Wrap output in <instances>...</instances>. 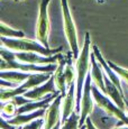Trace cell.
<instances>
[{
    "label": "cell",
    "instance_id": "obj_9",
    "mask_svg": "<svg viewBox=\"0 0 128 129\" xmlns=\"http://www.w3.org/2000/svg\"><path fill=\"white\" fill-rule=\"evenodd\" d=\"M55 82H54V78L53 75L50 78V80L46 81L45 83L41 84V85L36 86V88L28 90L27 92L24 94L27 99H30L33 101H39L46 99L53 93H56L58 90L55 89Z\"/></svg>",
    "mask_w": 128,
    "mask_h": 129
},
{
    "label": "cell",
    "instance_id": "obj_21",
    "mask_svg": "<svg viewBox=\"0 0 128 129\" xmlns=\"http://www.w3.org/2000/svg\"><path fill=\"white\" fill-rule=\"evenodd\" d=\"M1 36L9 37V38H23V37H25V34L21 30L14 29L5 23H1Z\"/></svg>",
    "mask_w": 128,
    "mask_h": 129
},
{
    "label": "cell",
    "instance_id": "obj_18",
    "mask_svg": "<svg viewBox=\"0 0 128 129\" xmlns=\"http://www.w3.org/2000/svg\"><path fill=\"white\" fill-rule=\"evenodd\" d=\"M18 107L13 100H7V102L2 101L1 106V118L5 119H11V117H15L17 115Z\"/></svg>",
    "mask_w": 128,
    "mask_h": 129
},
{
    "label": "cell",
    "instance_id": "obj_15",
    "mask_svg": "<svg viewBox=\"0 0 128 129\" xmlns=\"http://www.w3.org/2000/svg\"><path fill=\"white\" fill-rule=\"evenodd\" d=\"M46 109L47 108H43V109H38V110H35L30 113H20V115H16L15 117H13L11 119H8V122L11 123L14 126H25L27 123L31 122L33 120L37 118H43V116H45L46 113Z\"/></svg>",
    "mask_w": 128,
    "mask_h": 129
},
{
    "label": "cell",
    "instance_id": "obj_28",
    "mask_svg": "<svg viewBox=\"0 0 128 129\" xmlns=\"http://www.w3.org/2000/svg\"><path fill=\"white\" fill-rule=\"evenodd\" d=\"M80 129H87V126H82V127H81Z\"/></svg>",
    "mask_w": 128,
    "mask_h": 129
},
{
    "label": "cell",
    "instance_id": "obj_5",
    "mask_svg": "<svg viewBox=\"0 0 128 129\" xmlns=\"http://www.w3.org/2000/svg\"><path fill=\"white\" fill-rule=\"evenodd\" d=\"M92 95L97 106L100 109H102L107 113V116H111V117L118 119V120L124 121L126 125H128V117L126 112L122 111L118 106L114 105L115 102H111V100L103 92H101L95 85H92Z\"/></svg>",
    "mask_w": 128,
    "mask_h": 129
},
{
    "label": "cell",
    "instance_id": "obj_29",
    "mask_svg": "<svg viewBox=\"0 0 128 129\" xmlns=\"http://www.w3.org/2000/svg\"><path fill=\"white\" fill-rule=\"evenodd\" d=\"M18 129H23V126H19V127H18Z\"/></svg>",
    "mask_w": 128,
    "mask_h": 129
},
{
    "label": "cell",
    "instance_id": "obj_30",
    "mask_svg": "<svg viewBox=\"0 0 128 129\" xmlns=\"http://www.w3.org/2000/svg\"><path fill=\"white\" fill-rule=\"evenodd\" d=\"M126 115H127V117H128V110H127V113H126Z\"/></svg>",
    "mask_w": 128,
    "mask_h": 129
},
{
    "label": "cell",
    "instance_id": "obj_8",
    "mask_svg": "<svg viewBox=\"0 0 128 129\" xmlns=\"http://www.w3.org/2000/svg\"><path fill=\"white\" fill-rule=\"evenodd\" d=\"M42 54H38L36 52H15V56H16L17 61L23 62V63L28 64H56L63 58V56L60 53L55 54L52 56H41Z\"/></svg>",
    "mask_w": 128,
    "mask_h": 129
},
{
    "label": "cell",
    "instance_id": "obj_13",
    "mask_svg": "<svg viewBox=\"0 0 128 129\" xmlns=\"http://www.w3.org/2000/svg\"><path fill=\"white\" fill-rule=\"evenodd\" d=\"M92 53L94 54L95 58L98 59V62L100 63V65H101V68L103 69V71L106 72V74L108 75V78L110 79V80L112 81V82L115 83V85L117 86L118 89H119V91L122 93V88H121V84H120V80L119 78H118V74L116 73V72L112 70V68L109 65V63H108V61H106L105 58H103L101 52L99 51V48H98V46H93L92 47Z\"/></svg>",
    "mask_w": 128,
    "mask_h": 129
},
{
    "label": "cell",
    "instance_id": "obj_10",
    "mask_svg": "<svg viewBox=\"0 0 128 129\" xmlns=\"http://www.w3.org/2000/svg\"><path fill=\"white\" fill-rule=\"evenodd\" d=\"M64 98V95L60 94L57 95L50 106L46 109L45 113V125H44V129H52L55 125H57L60 121H62L61 118V101Z\"/></svg>",
    "mask_w": 128,
    "mask_h": 129
},
{
    "label": "cell",
    "instance_id": "obj_11",
    "mask_svg": "<svg viewBox=\"0 0 128 129\" xmlns=\"http://www.w3.org/2000/svg\"><path fill=\"white\" fill-rule=\"evenodd\" d=\"M105 84H106V91H107V95L111 99L115 102L116 106H118L122 111L126 112V110H128V105L125 102L124 99V93H121L119 91V89L115 85V83L112 82L110 79H108L105 75Z\"/></svg>",
    "mask_w": 128,
    "mask_h": 129
},
{
    "label": "cell",
    "instance_id": "obj_17",
    "mask_svg": "<svg viewBox=\"0 0 128 129\" xmlns=\"http://www.w3.org/2000/svg\"><path fill=\"white\" fill-rule=\"evenodd\" d=\"M31 73L28 72H21V71H16V70H7V71H1V79L7 80L9 82H13L15 84H21L24 83L27 79L29 78Z\"/></svg>",
    "mask_w": 128,
    "mask_h": 129
},
{
    "label": "cell",
    "instance_id": "obj_23",
    "mask_svg": "<svg viewBox=\"0 0 128 129\" xmlns=\"http://www.w3.org/2000/svg\"><path fill=\"white\" fill-rule=\"evenodd\" d=\"M44 125H45V119L37 118L35 120H33L31 122L23 126V129H42Z\"/></svg>",
    "mask_w": 128,
    "mask_h": 129
},
{
    "label": "cell",
    "instance_id": "obj_20",
    "mask_svg": "<svg viewBox=\"0 0 128 129\" xmlns=\"http://www.w3.org/2000/svg\"><path fill=\"white\" fill-rule=\"evenodd\" d=\"M80 128V113L77 111H73L65 121L62 122L61 129H79Z\"/></svg>",
    "mask_w": 128,
    "mask_h": 129
},
{
    "label": "cell",
    "instance_id": "obj_25",
    "mask_svg": "<svg viewBox=\"0 0 128 129\" xmlns=\"http://www.w3.org/2000/svg\"><path fill=\"white\" fill-rule=\"evenodd\" d=\"M85 126H87V129H97L90 118H87V120H85Z\"/></svg>",
    "mask_w": 128,
    "mask_h": 129
},
{
    "label": "cell",
    "instance_id": "obj_6",
    "mask_svg": "<svg viewBox=\"0 0 128 129\" xmlns=\"http://www.w3.org/2000/svg\"><path fill=\"white\" fill-rule=\"evenodd\" d=\"M52 0H41L39 2L38 19L36 24V38L41 44L48 47V35H50V18H48V5Z\"/></svg>",
    "mask_w": 128,
    "mask_h": 129
},
{
    "label": "cell",
    "instance_id": "obj_12",
    "mask_svg": "<svg viewBox=\"0 0 128 129\" xmlns=\"http://www.w3.org/2000/svg\"><path fill=\"white\" fill-rule=\"evenodd\" d=\"M77 90V86L73 84L68 89V93L63 98L62 105V122L72 115L74 109L77 108V94H74V91Z\"/></svg>",
    "mask_w": 128,
    "mask_h": 129
},
{
    "label": "cell",
    "instance_id": "obj_14",
    "mask_svg": "<svg viewBox=\"0 0 128 129\" xmlns=\"http://www.w3.org/2000/svg\"><path fill=\"white\" fill-rule=\"evenodd\" d=\"M91 65H92V70H91V78H92V82L94 85L99 89L101 92H103L107 95V91H106V84H105V75L102 73L101 65L100 63L98 64V59L95 58L94 54L91 53Z\"/></svg>",
    "mask_w": 128,
    "mask_h": 129
},
{
    "label": "cell",
    "instance_id": "obj_4",
    "mask_svg": "<svg viewBox=\"0 0 128 129\" xmlns=\"http://www.w3.org/2000/svg\"><path fill=\"white\" fill-rule=\"evenodd\" d=\"M61 6H62V16H63V26H64V33H65L66 39L69 42V45L71 47L73 58L77 59L80 55L79 51V42H78V33L75 28L74 21H73L72 15L70 11L68 0H61Z\"/></svg>",
    "mask_w": 128,
    "mask_h": 129
},
{
    "label": "cell",
    "instance_id": "obj_22",
    "mask_svg": "<svg viewBox=\"0 0 128 129\" xmlns=\"http://www.w3.org/2000/svg\"><path fill=\"white\" fill-rule=\"evenodd\" d=\"M108 63H109V65L112 68V70H114L116 73L118 74V76H119L121 80H124L125 82L128 84V70H127V69L120 68V66L116 65L115 63H112L111 61H108Z\"/></svg>",
    "mask_w": 128,
    "mask_h": 129
},
{
    "label": "cell",
    "instance_id": "obj_26",
    "mask_svg": "<svg viewBox=\"0 0 128 129\" xmlns=\"http://www.w3.org/2000/svg\"><path fill=\"white\" fill-rule=\"evenodd\" d=\"M111 129H128V125H117Z\"/></svg>",
    "mask_w": 128,
    "mask_h": 129
},
{
    "label": "cell",
    "instance_id": "obj_7",
    "mask_svg": "<svg viewBox=\"0 0 128 129\" xmlns=\"http://www.w3.org/2000/svg\"><path fill=\"white\" fill-rule=\"evenodd\" d=\"M93 95H92V78L88 74L83 88L82 100H81V110H80V128L84 126L88 116L93 111Z\"/></svg>",
    "mask_w": 128,
    "mask_h": 129
},
{
    "label": "cell",
    "instance_id": "obj_19",
    "mask_svg": "<svg viewBox=\"0 0 128 129\" xmlns=\"http://www.w3.org/2000/svg\"><path fill=\"white\" fill-rule=\"evenodd\" d=\"M64 75H65V81H66V86L68 89L71 85L74 84V81H77V69L73 68L72 63L70 59H66L65 68H64Z\"/></svg>",
    "mask_w": 128,
    "mask_h": 129
},
{
    "label": "cell",
    "instance_id": "obj_24",
    "mask_svg": "<svg viewBox=\"0 0 128 129\" xmlns=\"http://www.w3.org/2000/svg\"><path fill=\"white\" fill-rule=\"evenodd\" d=\"M16 126L8 122V120H5V118H1V129H15Z\"/></svg>",
    "mask_w": 128,
    "mask_h": 129
},
{
    "label": "cell",
    "instance_id": "obj_1",
    "mask_svg": "<svg viewBox=\"0 0 128 129\" xmlns=\"http://www.w3.org/2000/svg\"><path fill=\"white\" fill-rule=\"evenodd\" d=\"M1 71L7 70H16L21 72H28V73H54L57 69L56 64H47V65L38 66L36 64H28L17 61L15 56V52L6 47L1 46Z\"/></svg>",
    "mask_w": 128,
    "mask_h": 129
},
{
    "label": "cell",
    "instance_id": "obj_27",
    "mask_svg": "<svg viewBox=\"0 0 128 129\" xmlns=\"http://www.w3.org/2000/svg\"><path fill=\"white\" fill-rule=\"evenodd\" d=\"M61 123H62V121H60V122H58L57 125H55L52 129H61Z\"/></svg>",
    "mask_w": 128,
    "mask_h": 129
},
{
    "label": "cell",
    "instance_id": "obj_3",
    "mask_svg": "<svg viewBox=\"0 0 128 129\" xmlns=\"http://www.w3.org/2000/svg\"><path fill=\"white\" fill-rule=\"evenodd\" d=\"M90 34L85 33L84 45H83L79 57L77 58V64H75V68H77V108H75V111L79 113L81 110V100H82L84 82L88 76V70L90 66Z\"/></svg>",
    "mask_w": 128,
    "mask_h": 129
},
{
    "label": "cell",
    "instance_id": "obj_16",
    "mask_svg": "<svg viewBox=\"0 0 128 129\" xmlns=\"http://www.w3.org/2000/svg\"><path fill=\"white\" fill-rule=\"evenodd\" d=\"M65 63L66 59L62 58L57 64V69L55 70V72L53 73V78H54V82H55L56 89L61 92L62 95L65 96L66 95V81H65V75H64V68H65Z\"/></svg>",
    "mask_w": 128,
    "mask_h": 129
},
{
    "label": "cell",
    "instance_id": "obj_2",
    "mask_svg": "<svg viewBox=\"0 0 128 129\" xmlns=\"http://www.w3.org/2000/svg\"><path fill=\"white\" fill-rule=\"evenodd\" d=\"M1 46L10 49L14 52H36L44 56H52L60 53L62 51V47L57 48H50L44 46L43 44L37 43L31 39L23 38H9V37L1 36Z\"/></svg>",
    "mask_w": 128,
    "mask_h": 129
}]
</instances>
